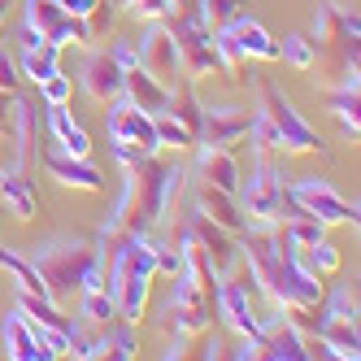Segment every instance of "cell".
I'll use <instances>...</instances> for the list:
<instances>
[{
    "instance_id": "6da1fadb",
    "label": "cell",
    "mask_w": 361,
    "mask_h": 361,
    "mask_svg": "<svg viewBox=\"0 0 361 361\" xmlns=\"http://www.w3.org/2000/svg\"><path fill=\"white\" fill-rule=\"evenodd\" d=\"M257 92H262V100H257V109H248L252 148H266V152H314V148H322L318 131L296 114V105L270 79L257 83Z\"/></svg>"
},
{
    "instance_id": "7a4b0ae2",
    "label": "cell",
    "mask_w": 361,
    "mask_h": 361,
    "mask_svg": "<svg viewBox=\"0 0 361 361\" xmlns=\"http://www.w3.org/2000/svg\"><path fill=\"white\" fill-rule=\"evenodd\" d=\"M183 192V170L178 166H161V161H144L135 166V200L126 214V231L135 235H152L161 226V218L170 214V200Z\"/></svg>"
},
{
    "instance_id": "3957f363",
    "label": "cell",
    "mask_w": 361,
    "mask_h": 361,
    "mask_svg": "<svg viewBox=\"0 0 361 361\" xmlns=\"http://www.w3.org/2000/svg\"><path fill=\"white\" fill-rule=\"evenodd\" d=\"M100 257L96 244H83V240H48V244H35L31 252V266L39 270L44 288H48V300H66L79 292V279L83 270Z\"/></svg>"
},
{
    "instance_id": "277c9868",
    "label": "cell",
    "mask_w": 361,
    "mask_h": 361,
    "mask_svg": "<svg viewBox=\"0 0 361 361\" xmlns=\"http://www.w3.org/2000/svg\"><path fill=\"white\" fill-rule=\"evenodd\" d=\"M235 200L248 214V222H283L288 214H296V204L288 200V183H283V174L266 148L252 152V170L248 178H240Z\"/></svg>"
},
{
    "instance_id": "5b68a950",
    "label": "cell",
    "mask_w": 361,
    "mask_h": 361,
    "mask_svg": "<svg viewBox=\"0 0 361 361\" xmlns=\"http://www.w3.org/2000/svg\"><path fill=\"white\" fill-rule=\"evenodd\" d=\"M283 231V226H279ZM322 274H314L305 262H300V252L296 244L288 240V231H283V244H279V262H274V274L266 283V296L274 309H318L322 300Z\"/></svg>"
},
{
    "instance_id": "8992f818",
    "label": "cell",
    "mask_w": 361,
    "mask_h": 361,
    "mask_svg": "<svg viewBox=\"0 0 361 361\" xmlns=\"http://www.w3.org/2000/svg\"><path fill=\"white\" fill-rule=\"evenodd\" d=\"M22 27L35 31L39 44H53V48H87L92 44V27L87 18H74L66 13L57 0H22Z\"/></svg>"
},
{
    "instance_id": "52a82bcc",
    "label": "cell",
    "mask_w": 361,
    "mask_h": 361,
    "mask_svg": "<svg viewBox=\"0 0 361 361\" xmlns=\"http://www.w3.org/2000/svg\"><path fill=\"white\" fill-rule=\"evenodd\" d=\"M166 331L174 340H183V335H200L209 331V318H214V296L200 288L196 279L188 274H174L170 279V300H166V314H161Z\"/></svg>"
},
{
    "instance_id": "ba28073f",
    "label": "cell",
    "mask_w": 361,
    "mask_h": 361,
    "mask_svg": "<svg viewBox=\"0 0 361 361\" xmlns=\"http://www.w3.org/2000/svg\"><path fill=\"white\" fill-rule=\"evenodd\" d=\"M166 27H170V35H174L178 66H183L188 79H204V74L218 70V57H214V31L200 22V13H170Z\"/></svg>"
},
{
    "instance_id": "9c48e42d",
    "label": "cell",
    "mask_w": 361,
    "mask_h": 361,
    "mask_svg": "<svg viewBox=\"0 0 361 361\" xmlns=\"http://www.w3.org/2000/svg\"><path fill=\"white\" fill-rule=\"evenodd\" d=\"M288 200L296 204L300 214H314L326 226H357V204H348L318 174H305V178H296V183H288Z\"/></svg>"
},
{
    "instance_id": "30bf717a",
    "label": "cell",
    "mask_w": 361,
    "mask_h": 361,
    "mask_svg": "<svg viewBox=\"0 0 361 361\" xmlns=\"http://www.w3.org/2000/svg\"><path fill=\"white\" fill-rule=\"evenodd\" d=\"M105 131L114 148H135L144 157H157L161 144H157V126H152V114H144L140 105H131L126 96L109 100V114H105Z\"/></svg>"
},
{
    "instance_id": "8fae6325",
    "label": "cell",
    "mask_w": 361,
    "mask_h": 361,
    "mask_svg": "<svg viewBox=\"0 0 361 361\" xmlns=\"http://www.w3.org/2000/svg\"><path fill=\"white\" fill-rule=\"evenodd\" d=\"M135 57H140V70H148L152 79H161L166 87H174L183 79L178 48H174V35H170L166 22H144V35L135 39Z\"/></svg>"
},
{
    "instance_id": "7c38bea8",
    "label": "cell",
    "mask_w": 361,
    "mask_h": 361,
    "mask_svg": "<svg viewBox=\"0 0 361 361\" xmlns=\"http://www.w3.org/2000/svg\"><path fill=\"white\" fill-rule=\"evenodd\" d=\"M240 140H248V109H240V105H200L196 144L235 148Z\"/></svg>"
},
{
    "instance_id": "4fadbf2b",
    "label": "cell",
    "mask_w": 361,
    "mask_h": 361,
    "mask_svg": "<svg viewBox=\"0 0 361 361\" xmlns=\"http://www.w3.org/2000/svg\"><path fill=\"white\" fill-rule=\"evenodd\" d=\"M252 292L244 288V279H218V288H214V305H218V318L240 335V340H252V335H262L257 331V314H252Z\"/></svg>"
},
{
    "instance_id": "5bb4252c",
    "label": "cell",
    "mask_w": 361,
    "mask_h": 361,
    "mask_svg": "<svg viewBox=\"0 0 361 361\" xmlns=\"http://www.w3.org/2000/svg\"><path fill=\"white\" fill-rule=\"evenodd\" d=\"M188 231H192V240L200 244V252L209 257V266H214V274L222 279V274H231V266H240V244L231 240V231H222L218 222H209L200 209L188 218Z\"/></svg>"
},
{
    "instance_id": "9a60e30c",
    "label": "cell",
    "mask_w": 361,
    "mask_h": 361,
    "mask_svg": "<svg viewBox=\"0 0 361 361\" xmlns=\"http://www.w3.org/2000/svg\"><path fill=\"white\" fill-rule=\"evenodd\" d=\"M44 170L53 174L61 188H74V192H105V174H100L87 157H70V152L53 148V152H44Z\"/></svg>"
},
{
    "instance_id": "2e32d148",
    "label": "cell",
    "mask_w": 361,
    "mask_h": 361,
    "mask_svg": "<svg viewBox=\"0 0 361 361\" xmlns=\"http://www.w3.org/2000/svg\"><path fill=\"white\" fill-rule=\"evenodd\" d=\"M196 209L209 218V222H218L222 231H231V235H240V231L248 226V214L240 209L235 192H222V188L200 183V192H196Z\"/></svg>"
},
{
    "instance_id": "e0dca14e",
    "label": "cell",
    "mask_w": 361,
    "mask_h": 361,
    "mask_svg": "<svg viewBox=\"0 0 361 361\" xmlns=\"http://www.w3.org/2000/svg\"><path fill=\"white\" fill-rule=\"evenodd\" d=\"M83 87L92 100H100V105H109L114 96H122V70L109 53H100V48H92L87 61H83Z\"/></svg>"
},
{
    "instance_id": "ac0fdd59",
    "label": "cell",
    "mask_w": 361,
    "mask_h": 361,
    "mask_svg": "<svg viewBox=\"0 0 361 361\" xmlns=\"http://www.w3.org/2000/svg\"><path fill=\"white\" fill-rule=\"evenodd\" d=\"M196 170H200V183L222 188V192H240V161L231 157V148H214V144H200L196 152Z\"/></svg>"
},
{
    "instance_id": "d6986e66",
    "label": "cell",
    "mask_w": 361,
    "mask_h": 361,
    "mask_svg": "<svg viewBox=\"0 0 361 361\" xmlns=\"http://www.w3.org/2000/svg\"><path fill=\"white\" fill-rule=\"evenodd\" d=\"M122 96L131 100V105H140L144 114H161L170 105V87L161 79H152V74L140 70V66H131L122 74Z\"/></svg>"
},
{
    "instance_id": "ffe728a7",
    "label": "cell",
    "mask_w": 361,
    "mask_h": 361,
    "mask_svg": "<svg viewBox=\"0 0 361 361\" xmlns=\"http://www.w3.org/2000/svg\"><path fill=\"white\" fill-rule=\"evenodd\" d=\"M0 340H5V357H13V361H53V357L39 348L31 322L22 318V309H13V314L5 318V326H0Z\"/></svg>"
},
{
    "instance_id": "44dd1931",
    "label": "cell",
    "mask_w": 361,
    "mask_h": 361,
    "mask_svg": "<svg viewBox=\"0 0 361 361\" xmlns=\"http://www.w3.org/2000/svg\"><path fill=\"white\" fill-rule=\"evenodd\" d=\"M48 135H53V144L61 152H70V157H92V135L70 118L66 105H48Z\"/></svg>"
},
{
    "instance_id": "7402d4cb",
    "label": "cell",
    "mask_w": 361,
    "mask_h": 361,
    "mask_svg": "<svg viewBox=\"0 0 361 361\" xmlns=\"http://www.w3.org/2000/svg\"><path fill=\"white\" fill-rule=\"evenodd\" d=\"M0 204H5V214L18 218V222H31L35 218V188H31V178H22V174H5V183H0Z\"/></svg>"
},
{
    "instance_id": "603a6c76",
    "label": "cell",
    "mask_w": 361,
    "mask_h": 361,
    "mask_svg": "<svg viewBox=\"0 0 361 361\" xmlns=\"http://www.w3.org/2000/svg\"><path fill=\"white\" fill-rule=\"evenodd\" d=\"M57 53H61V48H53V44H27L18 53V74H22V79H31V83H44L48 74L61 70Z\"/></svg>"
},
{
    "instance_id": "cb8c5ba5",
    "label": "cell",
    "mask_w": 361,
    "mask_h": 361,
    "mask_svg": "<svg viewBox=\"0 0 361 361\" xmlns=\"http://www.w3.org/2000/svg\"><path fill=\"white\" fill-rule=\"evenodd\" d=\"M331 109H335V118H340V131L357 140L361 135V114H357L361 109V96L348 92V87H335L331 92Z\"/></svg>"
},
{
    "instance_id": "d4e9b609",
    "label": "cell",
    "mask_w": 361,
    "mask_h": 361,
    "mask_svg": "<svg viewBox=\"0 0 361 361\" xmlns=\"http://www.w3.org/2000/svg\"><path fill=\"white\" fill-rule=\"evenodd\" d=\"M152 126H157V144H161V148H178V152H183V148H192V144H196V135H192L188 126L170 114V109L152 114Z\"/></svg>"
},
{
    "instance_id": "484cf974",
    "label": "cell",
    "mask_w": 361,
    "mask_h": 361,
    "mask_svg": "<svg viewBox=\"0 0 361 361\" xmlns=\"http://www.w3.org/2000/svg\"><path fill=\"white\" fill-rule=\"evenodd\" d=\"M279 57L288 61L292 70H314V66H318V44L309 39V35H283Z\"/></svg>"
},
{
    "instance_id": "4316f807",
    "label": "cell",
    "mask_w": 361,
    "mask_h": 361,
    "mask_svg": "<svg viewBox=\"0 0 361 361\" xmlns=\"http://www.w3.org/2000/svg\"><path fill=\"white\" fill-rule=\"evenodd\" d=\"M13 118H18V166H27L31 161V144H35V105L31 100H13Z\"/></svg>"
},
{
    "instance_id": "83f0119b",
    "label": "cell",
    "mask_w": 361,
    "mask_h": 361,
    "mask_svg": "<svg viewBox=\"0 0 361 361\" xmlns=\"http://www.w3.org/2000/svg\"><path fill=\"white\" fill-rule=\"evenodd\" d=\"M322 314H318V322H357V296L348 292V288H335L331 296L322 292Z\"/></svg>"
},
{
    "instance_id": "f1b7e54d",
    "label": "cell",
    "mask_w": 361,
    "mask_h": 361,
    "mask_svg": "<svg viewBox=\"0 0 361 361\" xmlns=\"http://www.w3.org/2000/svg\"><path fill=\"white\" fill-rule=\"evenodd\" d=\"M296 252H300V262L314 270V274H335V270H340V248H335L326 235L314 240L309 248H296Z\"/></svg>"
},
{
    "instance_id": "f546056e",
    "label": "cell",
    "mask_w": 361,
    "mask_h": 361,
    "mask_svg": "<svg viewBox=\"0 0 361 361\" xmlns=\"http://www.w3.org/2000/svg\"><path fill=\"white\" fill-rule=\"evenodd\" d=\"M105 357H118V361H131L135 353H140V344H135V322H109V331H105Z\"/></svg>"
},
{
    "instance_id": "4dcf8cb0",
    "label": "cell",
    "mask_w": 361,
    "mask_h": 361,
    "mask_svg": "<svg viewBox=\"0 0 361 361\" xmlns=\"http://www.w3.org/2000/svg\"><path fill=\"white\" fill-rule=\"evenodd\" d=\"M122 9L140 22H166L178 9V0H122Z\"/></svg>"
},
{
    "instance_id": "1f68e13d",
    "label": "cell",
    "mask_w": 361,
    "mask_h": 361,
    "mask_svg": "<svg viewBox=\"0 0 361 361\" xmlns=\"http://www.w3.org/2000/svg\"><path fill=\"white\" fill-rule=\"evenodd\" d=\"M79 318H87V322H114L118 314H114V300L105 292H79Z\"/></svg>"
},
{
    "instance_id": "d6a6232c",
    "label": "cell",
    "mask_w": 361,
    "mask_h": 361,
    "mask_svg": "<svg viewBox=\"0 0 361 361\" xmlns=\"http://www.w3.org/2000/svg\"><path fill=\"white\" fill-rule=\"evenodd\" d=\"M39 96H44V105H70V96H74V83H70V74L57 70V74H48L44 83H35Z\"/></svg>"
},
{
    "instance_id": "836d02e7",
    "label": "cell",
    "mask_w": 361,
    "mask_h": 361,
    "mask_svg": "<svg viewBox=\"0 0 361 361\" xmlns=\"http://www.w3.org/2000/svg\"><path fill=\"white\" fill-rule=\"evenodd\" d=\"M18 79H22V74H18V61L5 53V44H0V92H18Z\"/></svg>"
},
{
    "instance_id": "e575fe53",
    "label": "cell",
    "mask_w": 361,
    "mask_h": 361,
    "mask_svg": "<svg viewBox=\"0 0 361 361\" xmlns=\"http://www.w3.org/2000/svg\"><path fill=\"white\" fill-rule=\"evenodd\" d=\"M109 57L118 61V70H122V74L131 70V66H140V57H135V39H118V44L109 48Z\"/></svg>"
},
{
    "instance_id": "d590c367",
    "label": "cell",
    "mask_w": 361,
    "mask_h": 361,
    "mask_svg": "<svg viewBox=\"0 0 361 361\" xmlns=\"http://www.w3.org/2000/svg\"><path fill=\"white\" fill-rule=\"evenodd\" d=\"M57 5H61L66 13H74V18H87V13L100 5V0H57Z\"/></svg>"
},
{
    "instance_id": "8d00e7d4",
    "label": "cell",
    "mask_w": 361,
    "mask_h": 361,
    "mask_svg": "<svg viewBox=\"0 0 361 361\" xmlns=\"http://www.w3.org/2000/svg\"><path fill=\"white\" fill-rule=\"evenodd\" d=\"M200 357H209V361H214V357H222V344H218V340H209V344H204V353H200Z\"/></svg>"
},
{
    "instance_id": "74e56055",
    "label": "cell",
    "mask_w": 361,
    "mask_h": 361,
    "mask_svg": "<svg viewBox=\"0 0 361 361\" xmlns=\"http://www.w3.org/2000/svg\"><path fill=\"white\" fill-rule=\"evenodd\" d=\"M5 174H9V170H5V161H0V183H5Z\"/></svg>"
},
{
    "instance_id": "f35d334b",
    "label": "cell",
    "mask_w": 361,
    "mask_h": 361,
    "mask_svg": "<svg viewBox=\"0 0 361 361\" xmlns=\"http://www.w3.org/2000/svg\"><path fill=\"white\" fill-rule=\"evenodd\" d=\"M0 126H5V122H0Z\"/></svg>"
}]
</instances>
